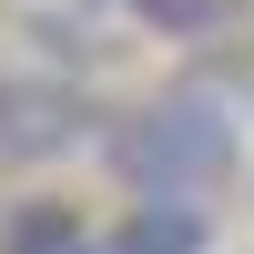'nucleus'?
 I'll return each mask as SVG.
<instances>
[{"mask_svg": "<svg viewBox=\"0 0 254 254\" xmlns=\"http://www.w3.org/2000/svg\"><path fill=\"white\" fill-rule=\"evenodd\" d=\"M203 244H214V214L173 203V193H142L122 214V234H112V254H203Z\"/></svg>", "mask_w": 254, "mask_h": 254, "instance_id": "3", "label": "nucleus"}, {"mask_svg": "<svg viewBox=\"0 0 254 254\" xmlns=\"http://www.w3.org/2000/svg\"><path fill=\"white\" fill-rule=\"evenodd\" d=\"M10 254H112V234H92V224H71V214H20Z\"/></svg>", "mask_w": 254, "mask_h": 254, "instance_id": "4", "label": "nucleus"}, {"mask_svg": "<svg viewBox=\"0 0 254 254\" xmlns=\"http://www.w3.org/2000/svg\"><path fill=\"white\" fill-rule=\"evenodd\" d=\"M112 173L132 183V193L203 203L224 173H234V112H224L214 92H163V102H142V112L112 132Z\"/></svg>", "mask_w": 254, "mask_h": 254, "instance_id": "1", "label": "nucleus"}, {"mask_svg": "<svg viewBox=\"0 0 254 254\" xmlns=\"http://www.w3.org/2000/svg\"><path fill=\"white\" fill-rule=\"evenodd\" d=\"M71 142H92V112H81L71 92H51V81H0V163H51V153H71Z\"/></svg>", "mask_w": 254, "mask_h": 254, "instance_id": "2", "label": "nucleus"}, {"mask_svg": "<svg viewBox=\"0 0 254 254\" xmlns=\"http://www.w3.org/2000/svg\"><path fill=\"white\" fill-rule=\"evenodd\" d=\"M224 10L234 0H142V20H163V31H214Z\"/></svg>", "mask_w": 254, "mask_h": 254, "instance_id": "5", "label": "nucleus"}]
</instances>
